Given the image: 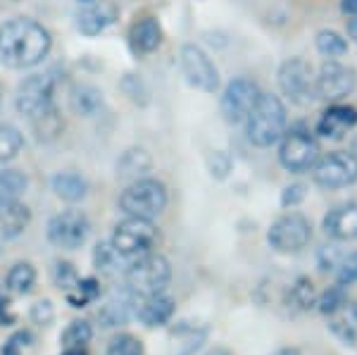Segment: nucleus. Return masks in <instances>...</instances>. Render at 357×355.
I'll list each match as a JSON object with an SVG mask.
<instances>
[{
	"instance_id": "obj_1",
	"label": "nucleus",
	"mask_w": 357,
	"mask_h": 355,
	"mask_svg": "<svg viewBox=\"0 0 357 355\" xmlns=\"http://www.w3.org/2000/svg\"><path fill=\"white\" fill-rule=\"evenodd\" d=\"M48 29L29 17H17L0 27V62L13 70H29L50 53Z\"/></svg>"
},
{
	"instance_id": "obj_2",
	"label": "nucleus",
	"mask_w": 357,
	"mask_h": 355,
	"mask_svg": "<svg viewBox=\"0 0 357 355\" xmlns=\"http://www.w3.org/2000/svg\"><path fill=\"white\" fill-rule=\"evenodd\" d=\"M286 131V105L279 96L260 93L252 110L245 117L248 141L257 148H269L281 141Z\"/></svg>"
},
{
	"instance_id": "obj_3",
	"label": "nucleus",
	"mask_w": 357,
	"mask_h": 355,
	"mask_svg": "<svg viewBox=\"0 0 357 355\" xmlns=\"http://www.w3.org/2000/svg\"><path fill=\"white\" fill-rule=\"evenodd\" d=\"M172 279L169 260L160 253H148L129 262L124 272L126 289L136 296V299H148V296L165 294L167 284Z\"/></svg>"
},
{
	"instance_id": "obj_4",
	"label": "nucleus",
	"mask_w": 357,
	"mask_h": 355,
	"mask_svg": "<svg viewBox=\"0 0 357 355\" xmlns=\"http://www.w3.org/2000/svg\"><path fill=\"white\" fill-rule=\"evenodd\" d=\"M167 188L158 179H136L122 191L119 196V208L124 210L126 217H141V220H153L167 208Z\"/></svg>"
},
{
	"instance_id": "obj_5",
	"label": "nucleus",
	"mask_w": 357,
	"mask_h": 355,
	"mask_svg": "<svg viewBox=\"0 0 357 355\" xmlns=\"http://www.w3.org/2000/svg\"><path fill=\"white\" fill-rule=\"evenodd\" d=\"M319 141L310 129L293 127L291 131H284L279 146V163L281 167L291 174H303L314 167L319 160Z\"/></svg>"
},
{
	"instance_id": "obj_6",
	"label": "nucleus",
	"mask_w": 357,
	"mask_h": 355,
	"mask_svg": "<svg viewBox=\"0 0 357 355\" xmlns=\"http://www.w3.org/2000/svg\"><path fill=\"white\" fill-rule=\"evenodd\" d=\"M110 243L119 250L124 257L136 260L141 255L153 253V248L160 243V232L153 225V220H141V217H126L119 222L112 232Z\"/></svg>"
},
{
	"instance_id": "obj_7",
	"label": "nucleus",
	"mask_w": 357,
	"mask_h": 355,
	"mask_svg": "<svg viewBox=\"0 0 357 355\" xmlns=\"http://www.w3.org/2000/svg\"><path fill=\"white\" fill-rule=\"evenodd\" d=\"M279 89L296 105H310L317 100L314 91V72L312 65L303 57H291L279 67Z\"/></svg>"
},
{
	"instance_id": "obj_8",
	"label": "nucleus",
	"mask_w": 357,
	"mask_h": 355,
	"mask_svg": "<svg viewBox=\"0 0 357 355\" xmlns=\"http://www.w3.org/2000/svg\"><path fill=\"white\" fill-rule=\"evenodd\" d=\"M312 179L317 186L326 188V191L353 186L357 181V158L353 153L333 151L314 163Z\"/></svg>"
},
{
	"instance_id": "obj_9",
	"label": "nucleus",
	"mask_w": 357,
	"mask_h": 355,
	"mask_svg": "<svg viewBox=\"0 0 357 355\" xmlns=\"http://www.w3.org/2000/svg\"><path fill=\"white\" fill-rule=\"evenodd\" d=\"M178 65H181L183 79L188 82V86L203 91V93H217V89H220V70L200 45H183L181 55H178Z\"/></svg>"
},
{
	"instance_id": "obj_10",
	"label": "nucleus",
	"mask_w": 357,
	"mask_h": 355,
	"mask_svg": "<svg viewBox=\"0 0 357 355\" xmlns=\"http://www.w3.org/2000/svg\"><path fill=\"white\" fill-rule=\"evenodd\" d=\"M312 239L310 220L301 213H286L269 227L267 241L276 253H298Z\"/></svg>"
},
{
	"instance_id": "obj_11",
	"label": "nucleus",
	"mask_w": 357,
	"mask_h": 355,
	"mask_svg": "<svg viewBox=\"0 0 357 355\" xmlns=\"http://www.w3.org/2000/svg\"><path fill=\"white\" fill-rule=\"evenodd\" d=\"M357 86V74L350 65H343L338 60H326L319 67V74L314 77L317 98L326 103H341L348 98Z\"/></svg>"
},
{
	"instance_id": "obj_12",
	"label": "nucleus",
	"mask_w": 357,
	"mask_h": 355,
	"mask_svg": "<svg viewBox=\"0 0 357 355\" xmlns=\"http://www.w3.org/2000/svg\"><path fill=\"white\" fill-rule=\"evenodd\" d=\"M91 234V220L84 210H62L48 222L50 243L62 250L82 248Z\"/></svg>"
},
{
	"instance_id": "obj_13",
	"label": "nucleus",
	"mask_w": 357,
	"mask_h": 355,
	"mask_svg": "<svg viewBox=\"0 0 357 355\" xmlns=\"http://www.w3.org/2000/svg\"><path fill=\"white\" fill-rule=\"evenodd\" d=\"M53 96H55V79L50 74H31L17 89L15 105L20 114H24L29 119H36L38 114H43L45 110H50L55 105Z\"/></svg>"
},
{
	"instance_id": "obj_14",
	"label": "nucleus",
	"mask_w": 357,
	"mask_h": 355,
	"mask_svg": "<svg viewBox=\"0 0 357 355\" xmlns=\"http://www.w3.org/2000/svg\"><path fill=\"white\" fill-rule=\"evenodd\" d=\"M262 91L257 89V84L252 79H245V77H238L234 82L227 84L222 93V100H220V110H222V117L227 124H241L245 122L248 112L252 110L255 100L260 98Z\"/></svg>"
},
{
	"instance_id": "obj_15",
	"label": "nucleus",
	"mask_w": 357,
	"mask_h": 355,
	"mask_svg": "<svg viewBox=\"0 0 357 355\" xmlns=\"http://www.w3.org/2000/svg\"><path fill=\"white\" fill-rule=\"evenodd\" d=\"M136 305H138V299L126 286L124 289H114L105 299V303L100 305V310H98V319H100V324L105 329L124 327L136 315Z\"/></svg>"
},
{
	"instance_id": "obj_16",
	"label": "nucleus",
	"mask_w": 357,
	"mask_h": 355,
	"mask_svg": "<svg viewBox=\"0 0 357 355\" xmlns=\"http://www.w3.org/2000/svg\"><path fill=\"white\" fill-rule=\"evenodd\" d=\"M357 127V110L353 105H343V103H331L324 112H321L319 122H317V134L321 139L338 141L345 134H350Z\"/></svg>"
},
{
	"instance_id": "obj_17",
	"label": "nucleus",
	"mask_w": 357,
	"mask_h": 355,
	"mask_svg": "<svg viewBox=\"0 0 357 355\" xmlns=\"http://www.w3.org/2000/svg\"><path fill=\"white\" fill-rule=\"evenodd\" d=\"M79 13H77V29L84 36H98L114 22L117 10L105 0H77Z\"/></svg>"
},
{
	"instance_id": "obj_18",
	"label": "nucleus",
	"mask_w": 357,
	"mask_h": 355,
	"mask_svg": "<svg viewBox=\"0 0 357 355\" xmlns=\"http://www.w3.org/2000/svg\"><path fill=\"white\" fill-rule=\"evenodd\" d=\"M326 236H331L333 241H355L357 239V205L355 203H345L338 205L326 213L324 222Z\"/></svg>"
},
{
	"instance_id": "obj_19",
	"label": "nucleus",
	"mask_w": 357,
	"mask_h": 355,
	"mask_svg": "<svg viewBox=\"0 0 357 355\" xmlns=\"http://www.w3.org/2000/svg\"><path fill=\"white\" fill-rule=\"evenodd\" d=\"M326 322L336 339L345 346H357V301L345 299L336 310L326 315Z\"/></svg>"
},
{
	"instance_id": "obj_20",
	"label": "nucleus",
	"mask_w": 357,
	"mask_h": 355,
	"mask_svg": "<svg viewBox=\"0 0 357 355\" xmlns=\"http://www.w3.org/2000/svg\"><path fill=\"white\" fill-rule=\"evenodd\" d=\"M29 225H31V210L26 205H22L20 200L3 203L0 205V246L22 236Z\"/></svg>"
},
{
	"instance_id": "obj_21",
	"label": "nucleus",
	"mask_w": 357,
	"mask_h": 355,
	"mask_svg": "<svg viewBox=\"0 0 357 355\" xmlns=\"http://www.w3.org/2000/svg\"><path fill=\"white\" fill-rule=\"evenodd\" d=\"M174 315V301L165 294L148 296V299H138L136 317L141 319L146 327H162Z\"/></svg>"
},
{
	"instance_id": "obj_22",
	"label": "nucleus",
	"mask_w": 357,
	"mask_h": 355,
	"mask_svg": "<svg viewBox=\"0 0 357 355\" xmlns=\"http://www.w3.org/2000/svg\"><path fill=\"white\" fill-rule=\"evenodd\" d=\"M129 43H131V48H134V53L138 55L155 53V50L160 48V43H162V29H160L158 20L146 17V20H141L138 24L131 27Z\"/></svg>"
},
{
	"instance_id": "obj_23",
	"label": "nucleus",
	"mask_w": 357,
	"mask_h": 355,
	"mask_svg": "<svg viewBox=\"0 0 357 355\" xmlns=\"http://www.w3.org/2000/svg\"><path fill=\"white\" fill-rule=\"evenodd\" d=\"M69 105H72L74 114L91 119L102 110V93L91 84H77L69 96Z\"/></svg>"
},
{
	"instance_id": "obj_24",
	"label": "nucleus",
	"mask_w": 357,
	"mask_h": 355,
	"mask_svg": "<svg viewBox=\"0 0 357 355\" xmlns=\"http://www.w3.org/2000/svg\"><path fill=\"white\" fill-rule=\"evenodd\" d=\"M129 262H131L129 257H124L110 241L98 243L96 250H93L96 270L100 274H105V277H117V274H124L126 267H129Z\"/></svg>"
},
{
	"instance_id": "obj_25",
	"label": "nucleus",
	"mask_w": 357,
	"mask_h": 355,
	"mask_svg": "<svg viewBox=\"0 0 357 355\" xmlns=\"http://www.w3.org/2000/svg\"><path fill=\"white\" fill-rule=\"evenodd\" d=\"M53 191L57 198L67 200V203H79L89 193V181L77 172H57L53 176Z\"/></svg>"
},
{
	"instance_id": "obj_26",
	"label": "nucleus",
	"mask_w": 357,
	"mask_h": 355,
	"mask_svg": "<svg viewBox=\"0 0 357 355\" xmlns=\"http://www.w3.org/2000/svg\"><path fill=\"white\" fill-rule=\"evenodd\" d=\"M151 167H153V160L148 156V151H143V148H129V151L119 158L117 174L122 176V179L136 181V179H143V174L151 172Z\"/></svg>"
},
{
	"instance_id": "obj_27",
	"label": "nucleus",
	"mask_w": 357,
	"mask_h": 355,
	"mask_svg": "<svg viewBox=\"0 0 357 355\" xmlns=\"http://www.w3.org/2000/svg\"><path fill=\"white\" fill-rule=\"evenodd\" d=\"M33 124V131H36V139L48 143V141H55L57 136L62 134L65 129V122H62V114L57 112V107L53 105L50 110H45L43 114H38L36 119H31Z\"/></svg>"
},
{
	"instance_id": "obj_28",
	"label": "nucleus",
	"mask_w": 357,
	"mask_h": 355,
	"mask_svg": "<svg viewBox=\"0 0 357 355\" xmlns=\"http://www.w3.org/2000/svg\"><path fill=\"white\" fill-rule=\"evenodd\" d=\"M29 188V179L20 169H3L0 172V205L15 203Z\"/></svg>"
},
{
	"instance_id": "obj_29",
	"label": "nucleus",
	"mask_w": 357,
	"mask_h": 355,
	"mask_svg": "<svg viewBox=\"0 0 357 355\" xmlns=\"http://www.w3.org/2000/svg\"><path fill=\"white\" fill-rule=\"evenodd\" d=\"M5 284H8V289L13 291V294L24 296L33 289V284H36V270H33V265H29V262H17V265H13V270L8 272Z\"/></svg>"
},
{
	"instance_id": "obj_30",
	"label": "nucleus",
	"mask_w": 357,
	"mask_h": 355,
	"mask_svg": "<svg viewBox=\"0 0 357 355\" xmlns=\"http://www.w3.org/2000/svg\"><path fill=\"white\" fill-rule=\"evenodd\" d=\"M65 296L72 308H86L89 303L98 301V296H100V282L93 277H86V279L79 277L77 286H74L72 291H67Z\"/></svg>"
},
{
	"instance_id": "obj_31",
	"label": "nucleus",
	"mask_w": 357,
	"mask_h": 355,
	"mask_svg": "<svg viewBox=\"0 0 357 355\" xmlns=\"http://www.w3.org/2000/svg\"><path fill=\"white\" fill-rule=\"evenodd\" d=\"M314 43H317V50L324 57H329V60H336V57H343L348 53V41H345L338 31H333V29H321V31L317 33Z\"/></svg>"
},
{
	"instance_id": "obj_32",
	"label": "nucleus",
	"mask_w": 357,
	"mask_h": 355,
	"mask_svg": "<svg viewBox=\"0 0 357 355\" xmlns=\"http://www.w3.org/2000/svg\"><path fill=\"white\" fill-rule=\"evenodd\" d=\"M314 301H317V294H314V286L310 279H298V282L289 289V294H286L289 308H296V310H301V312L314 308Z\"/></svg>"
},
{
	"instance_id": "obj_33",
	"label": "nucleus",
	"mask_w": 357,
	"mask_h": 355,
	"mask_svg": "<svg viewBox=\"0 0 357 355\" xmlns=\"http://www.w3.org/2000/svg\"><path fill=\"white\" fill-rule=\"evenodd\" d=\"M22 139L20 129H15L13 124H0V163L15 160L22 151Z\"/></svg>"
},
{
	"instance_id": "obj_34",
	"label": "nucleus",
	"mask_w": 357,
	"mask_h": 355,
	"mask_svg": "<svg viewBox=\"0 0 357 355\" xmlns=\"http://www.w3.org/2000/svg\"><path fill=\"white\" fill-rule=\"evenodd\" d=\"M91 339H93V329H91L89 322H84V319H74V322H69V327L62 331V343H65V348H79V346H86Z\"/></svg>"
},
{
	"instance_id": "obj_35",
	"label": "nucleus",
	"mask_w": 357,
	"mask_h": 355,
	"mask_svg": "<svg viewBox=\"0 0 357 355\" xmlns=\"http://www.w3.org/2000/svg\"><path fill=\"white\" fill-rule=\"evenodd\" d=\"M105 355H143V343L131 334L114 336Z\"/></svg>"
},
{
	"instance_id": "obj_36",
	"label": "nucleus",
	"mask_w": 357,
	"mask_h": 355,
	"mask_svg": "<svg viewBox=\"0 0 357 355\" xmlns=\"http://www.w3.org/2000/svg\"><path fill=\"white\" fill-rule=\"evenodd\" d=\"M348 299V294H345V286H331L329 291H324L321 296H317V301H314V305H317V310H319L321 315H329L336 310L341 303Z\"/></svg>"
},
{
	"instance_id": "obj_37",
	"label": "nucleus",
	"mask_w": 357,
	"mask_h": 355,
	"mask_svg": "<svg viewBox=\"0 0 357 355\" xmlns=\"http://www.w3.org/2000/svg\"><path fill=\"white\" fill-rule=\"evenodd\" d=\"M231 165H234L231 158L224 151H215L207 158V169H210V174L215 176V179H227L229 172H231Z\"/></svg>"
},
{
	"instance_id": "obj_38",
	"label": "nucleus",
	"mask_w": 357,
	"mask_h": 355,
	"mask_svg": "<svg viewBox=\"0 0 357 355\" xmlns=\"http://www.w3.org/2000/svg\"><path fill=\"white\" fill-rule=\"evenodd\" d=\"M53 279H55V284L67 294V291H72L74 286H77L79 274L74 270V265H69V262H57L55 270H53Z\"/></svg>"
},
{
	"instance_id": "obj_39",
	"label": "nucleus",
	"mask_w": 357,
	"mask_h": 355,
	"mask_svg": "<svg viewBox=\"0 0 357 355\" xmlns=\"http://www.w3.org/2000/svg\"><path fill=\"white\" fill-rule=\"evenodd\" d=\"M345 257V253L338 246H324V248L319 250V255H317V260H319V270L321 272H336L338 265H341V260Z\"/></svg>"
},
{
	"instance_id": "obj_40",
	"label": "nucleus",
	"mask_w": 357,
	"mask_h": 355,
	"mask_svg": "<svg viewBox=\"0 0 357 355\" xmlns=\"http://www.w3.org/2000/svg\"><path fill=\"white\" fill-rule=\"evenodd\" d=\"M336 279H338V286H350L357 282V253H350L343 257L336 270Z\"/></svg>"
},
{
	"instance_id": "obj_41",
	"label": "nucleus",
	"mask_w": 357,
	"mask_h": 355,
	"mask_svg": "<svg viewBox=\"0 0 357 355\" xmlns=\"http://www.w3.org/2000/svg\"><path fill=\"white\" fill-rule=\"evenodd\" d=\"M305 196H307L305 184H291L284 188V193H281V205H284V208H296V205L303 203Z\"/></svg>"
},
{
	"instance_id": "obj_42",
	"label": "nucleus",
	"mask_w": 357,
	"mask_h": 355,
	"mask_svg": "<svg viewBox=\"0 0 357 355\" xmlns=\"http://www.w3.org/2000/svg\"><path fill=\"white\" fill-rule=\"evenodd\" d=\"M53 317H55V310L50 301H38L36 305L31 308V319L36 324H48V322H53Z\"/></svg>"
},
{
	"instance_id": "obj_43",
	"label": "nucleus",
	"mask_w": 357,
	"mask_h": 355,
	"mask_svg": "<svg viewBox=\"0 0 357 355\" xmlns=\"http://www.w3.org/2000/svg\"><path fill=\"white\" fill-rule=\"evenodd\" d=\"M122 89L126 91V96H129L131 100H141V103H146V91H143V84H141V79L134 77V74H129V77H124V82H122Z\"/></svg>"
},
{
	"instance_id": "obj_44",
	"label": "nucleus",
	"mask_w": 357,
	"mask_h": 355,
	"mask_svg": "<svg viewBox=\"0 0 357 355\" xmlns=\"http://www.w3.org/2000/svg\"><path fill=\"white\" fill-rule=\"evenodd\" d=\"M8 341H13L15 346H20V348H26V346H31L33 336H31V331H17V334L10 336Z\"/></svg>"
},
{
	"instance_id": "obj_45",
	"label": "nucleus",
	"mask_w": 357,
	"mask_h": 355,
	"mask_svg": "<svg viewBox=\"0 0 357 355\" xmlns=\"http://www.w3.org/2000/svg\"><path fill=\"white\" fill-rule=\"evenodd\" d=\"M341 13L348 17H357V0H341Z\"/></svg>"
},
{
	"instance_id": "obj_46",
	"label": "nucleus",
	"mask_w": 357,
	"mask_h": 355,
	"mask_svg": "<svg viewBox=\"0 0 357 355\" xmlns=\"http://www.w3.org/2000/svg\"><path fill=\"white\" fill-rule=\"evenodd\" d=\"M0 355H22V348H20V346H15L13 341H8L3 348H0Z\"/></svg>"
},
{
	"instance_id": "obj_47",
	"label": "nucleus",
	"mask_w": 357,
	"mask_h": 355,
	"mask_svg": "<svg viewBox=\"0 0 357 355\" xmlns=\"http://www.w3.org/2000/svg\"><path fill=\"white\" fill-rule=\"evenodd\" d=\"M348 36L357 43V17H353V20L348 22Z\"/></svg>"
},
{
	"instance_id": "obj_48",
	"label": "nucleus",
	"mask_w": 357,
	"mask_h": 355,
	"mask_svg": "<svg viewBox=\"0 0 357 355\" xmlns=\"http://www.w3.org/2000/svg\"><path fill=\"white\" fill-rule=\"evenodd\" d=\"M62 355H89L86 351V346H79V348H65V353Z\"/></svg>"
},
{
	"instance_id": "obj_49",
	"label": "nucleus",
	"mask_w": 357,
	"mask_h": 355,
	"mask_svg": "<svg viewBox=\"0 0 357 355\" xmlns=\"http://www.w3.org/2000/svg\"><path fill=\"white\" fill-rule=\"evenodd\" d=\"M272 355H303V353H301V348H279V351Z\"/></svg>"
},
{
	"instance_id": "obj_50",
	"label": "nucleus",
	"mask_w": 357,
	"mask_h": 355,
	"mask_svg": "<svg viewBox=\"0 0 357 355\" xmlns=\"http://www.w3.org/2000/svg\"><path fill=\"white\" fill-rule=\"evenodd\" d=\"M207 355H231L229 351H224V348H215V351H210Z\"/></svg>"
},
{
	"instance_id": "obj_51",
	"label": "nucleus",
	"mask_w": 357,
	"mask_h": 355,
	"mask_svg": "<svg viewBox=\"0 0 357 355\" xmlns=\"http://www.w3.org/2000/svg\"><path fill=\"white\" fill-rule=\"evenodd\" d=\"M5 301H8V299H5V294L0 291V303H5Z\"/></svg>"
},
{
	"instance_id": "obj_52",
	"label": "nucleus",
	"mask_w": 357,
	"mask_h": 355,
	"mask_svg": "<svg viewBox=\"0 0 357 355\" xmlns=\"http://www.w3.org/2000/svg\"><path fill=\"white\" fill-rule=\"evenodd\" d=\"M0 103H3V89H0Z\"/></svg>"
}]
</instances>
